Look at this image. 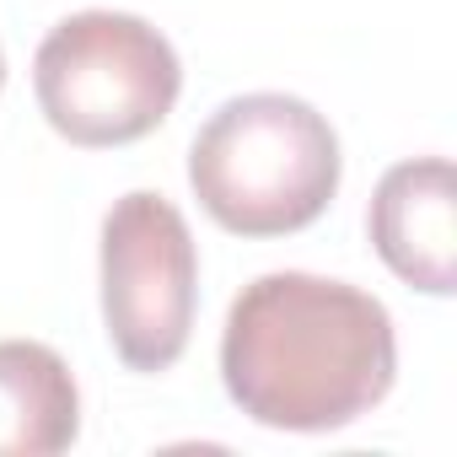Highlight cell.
Segmentation results:
<instances>
[{
	"mask_svg": "<svg viewBox=\"0 0 457 457\" xmlns=\"http://www.w3.org/2000/svg\"><path fill=\"white\" fill-rule=\"evenodd\" d=\"M103 328L129 371H172L199 312V248L167 194L135 188L113 199L97 243Z\"/></svg>",
	"mask_w": 457,
	"mask_h": 457,
	"instance_id": "4",
	"label": "cell"
},
{
	"mask_svg": "<svg viewBox=\"0 0 457 457\" xmlns=\"http://www.w3.org/2000/svg\"><path fill=\"white\" fill-rule=\"evenodd\" d=\"M339 135L291 92L220 103L188 145V188L232 237H291L339 194Z\"/></svg>",
	"mask_w": 457,
	"mask_h": 457,
	"instance_id": "2",
	"label": "cell"
},
{
	"mask_svg": "<svg viewBox=\"0 0 457 457\" xmlns=\"http://www.w3.org/2000/svg\"><path fill=\"white\" fill-rule=\"evenodd\" d=\"M81 436V387L60 350L0 339V457H54Z\"/></svg>",
	"mask_w": 457,
	"mask_h": 457,
	"instance_id": "6",
	"label": "cell"
},
{
	"mask_svg": "<svg viewBox=\"0 0 457 457\" xmlns=\"http://www.w3.org/2000/svg\"><path fill=\"white\" fill-rule=\"evenodd\" d=\"M366 232L377 259L425 296L457 291V172L446 156H414L382 172Z\"/></svg>",
	"mask_w": 457,
	"mask_h": 457,
	"instance_id": "5",
	"label": "cell"
},
{
	"mask_svg": "<svg viewBox=\"0 0 457 457\" xmlns=\"http://www.w3.org/2000/svg\"><path fill=\"white\" fill-rule=\"evenodd\" d=\"M0 92H6V49H0Z\"/></svg>",
	"mask_w": 457,
	"mask_h": 457,
	"instance_id": "7",
	"label": "cell"
},
{
	"mask_svg": "<svg viewBox=\"0 0 457 457\" xmlns=\"http://www.w3.org/2000/svg\"><path fill=\"white\" fill-rule=\"evenodd\" d=\"M393 312L350 280L275 270L226 307L220 382L264 430H345L393 393Z\"/></svg>",
	"mask_w": 457,
	"mask_h": 457,
	"instance_id": "1",
	"label": "cell"
},
{
	"mask_svg": "<svg viewBox=\"0 0 457 457\" xmlns=\"http://www.w3.org/2000/svg\"><path fill=\"white\" fill-rule=\"evenodd\" d=\"M33 92L49 129L81 151H113L167 124L183 65L162 28L135 12H76L33 54Z\"/></svg>",
	"mask_w": 457,
	"mask_h": 457,
	"instance_id": "3",
	"label": "cell"
}]
</instances>
